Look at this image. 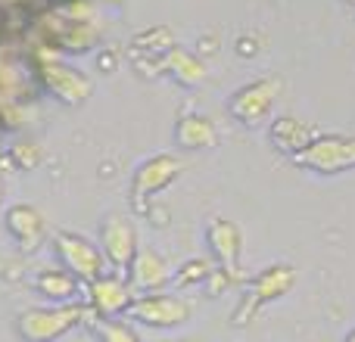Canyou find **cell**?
Segmentation results:
<instances>
[{"instance_id":"cell-1","label":"cell","mask_w":355,"mask_h":342,"mask_svg":"<svg viewBox=\"0 0 355 342\" xmlns=\"http://www.w3.org/2000/svg\"><path fill=\"white\" fill-rule=\"evenodd\" d=\"M290 159H293V165L315 171V174H343V171L355 168V137H346V134L312 137Z\"/></svg>"},{"instance_id":"cell-2","label":"cell","mask_w":355,"mask_h":342,"mask_svg":"<svg viewBox=\"0 0 355 342\" xmlns=\"http://www.w3.org/2000/svg\"><path fill=\"white\" fill-rule=\"evenodd\" d=\"M296 287V268L293 264H271V268L259 271V277H252L246 287L243 299H240L237 312L231 314L234 324H246L256 312H262L265 305L277 302L281 296H287Z\"/></svg>"},{"instance_id":"cell-3","label":"cell","mask_w":355,"mask_h":342,"mask_svg":"<svg viewBox=\"0 0 355 342\" xmlns=\"http://www.w3.org/2000/svg\"><path fill=\"white\" fill-rule=\"evenodd\" d=\"M281 81L277 78H259V81H250V84L237 87L227 100V112L237 118L240 125L246 128H256V125L268 122L271 109L277 103V93H281Z\"/></svg>"},{"instance_id":"cell-4","label":"cell","mask_w":355,"mask_h":342,"mask_svg":"<svg viewBox=\"0 0 355 342\" xmlns=\"http://www.w3.org/2000/svg\"><path fill=\"white\" fill-rule=\"evenodd\" d=\"M128 314L135 321H141V324H147V327H162V330H168V327L187 324L190 314H193V305H190L187 299H178V296L150 293L137 302L131 299Z\"/></svg>"},{"instance_id":"cell-5","label":"cell","mask_w":355,"mask_h":342,"mask_svg":"<svg viewBox=\"0 0 355 342\" xmlns=\"http://www.w3.org/2000/svg\"><path fill=\"white\" fill-rule=\"evenodd\" d=\"M181 168H184L181 159H178V156H168V153L147 159L135 174V202L144 208V202H147L150 196L159 193V190H166L168 183L181 174Z\"/></svg>"},{"instance_id":"cell-6","label":"cell","mask_w":355,"mask_h":342,"mask_svg":"<svg viewBox=\"0 0 355 342\" xmlns=\"http://www.w3.org/2000/svg\"><path fill=\"white\" fill-rule=\"evenodd\" d=\"M206 243H209V249H212L218 268L231 271V274L240 280V249H243L240 227L231 224V221H225V218H215L206 231Z\"/></svg>"},{"instance_id":"cell-7","label":"cell","mask_w":355,"mask_h":342,"mask_svg":"<svg viewBox=\"0 0 355 342\" xmlns=\"http://www.w3.org/2000/svg\"><path fill=\"white\" fill-rule=\"evenodd\" d=\"M128 268H131V283H135L137 289H144V293H156V289H162L172 280V271H168L166 258L150 249L135 252Z\"/></svg>"},{"instance_id":"cell-8","label":"cell","mask_w":355,"mask_h":342,"mask_svg":"<svg viewBox=\"0 0 355 342\" xmlns=\"http://www.w3.org/2000/svg\"><path fill=\"white\" fill-rule=\"evenodd\" d=\"M103 249L116 268H128L135 252H137L135 227H131L125 218H110L103 224Z\"/></svg>"},{"instance_id":"cell-9","label":"cell","mask_w":355,"mask_h":342,"mask_svg":"<svg viewBox=\"0 0 355 342\" xmlns=\"http://www.w3.org/2000/svg\"><path fill=\"white\" fill-rule=\"evenodd\" d=\"M60 249H62V255H66L69 268H72L75 274L87 277V280H97V277L103 274V258H100V252L94 249L87 240L62 233V237H60Z\"/></svg>"},{"instance_id":"cell-10","label":"cell","mask_w":355,"mask_h":342,"mask_svg":"<svg viewBox=\"0 0 355 342\" xmlns=\"http://www.w3.org/2000/svg\"><path fill=\"white\" fill-rule=\"evenodd\" d=\"M312 137H315V131L309 128L306 122L293 118V116L275 118V122H271V128H268V141L275 143V150H281V153H287V156L300 153V150L306 147Z\"/></svg>"},{"instance_id":"cell-11","label":"cell","mask_w":355,"mask_h":342,"mask_svg":"<svg viewBox=\"0 0 355 342\" xmlns=\"http://www.w3.org/2000/svg\"><path fill=\"white\" fill-rule=\"evenodd\" d=\"M94 305H97L100 314H122L128 312L131 305V289L125 287L119 277H103L100 274L97 280H94Z\"/></svg>"},{"instance_id":"cell-12","label":"cell","mask_w":355,"mask_h":342,"mask_svg":"<svg viewBox=\"0 0 355 342\" xmlns=\"http://www.w3.org/2000/svg\"><path fill=\"white\" fill-rule=\"evenodd\" d=\"M162 66H166L168 72L175 75V81H181L184 87H196L206 81V62L184 47H168V56Z\"/></svg>"},{"instance_id":"cell-13","label":"cell","mask_w":355,"mask_h":342,"mask_svg":"<svg viewBox=\"0 0 355 342\" xmlns=\"http://www.w3.org/2000/svg\"><path fill=\"white\" fill-rule=\"evenodd\" d=\"M175 137H178V143L187 150H209V147H215V141H218V131H215V125L209 122V118L187 116L178 122Z\"/></svg>"},{"instance_id":"cell-14","label":"cell","mask_w":355,"mask_h":342,"mask_svg":"<svg viewBox=\"0 0 355 342\" xmlns=\"http://www.w3.org/2000/svg\"><path fill=\"white\" fill-rule=\"evenodd\" d=\"M212 274V264H209V258H190V262H184L181 268H178L175 274V283L178 287H200V283H206V277Z\"/></svg>"},{"instance_id":"cell-15","label":"cell","mask_w":355,"mask_h":342,"mask_svg":"<svg viewBox=\"0 0 355 342\" xmlns=\"http://www.w3.org/2000/svg\"><path fill=\"white\" fill-rule=\"evenodd\" d=\"M41 289L50 299H66V296H72L75 280L69 274H47V277H41Z\"/></svg>"},{"instance_id":"cell-16","label":"cell","mask_w":355,"mask_h":342,"mask_svg":"<svg viewBox=\"0 0 355 342\" xmlns=\"http://www.w3.org/2000/svg\"><path fill=\"white\" fill-rule=\"evenodd\" d=\"M103 336H106V339H135V333L125 330V327H106Z\"/></svg>"},{"instance_id":"cell-17","label":"cell","mask_w":355,"mask_h":342,"mask_svg":"<svg viewBox=\"0 0 355 342\" xmlns=\"http://www.w3.org/2000/svg\"><path fill=\"white\" fill-rule=\"evenodd\" d=\"M237 50H240V56H256V53H259V47H252L250 37H240V41H237Z\"/></svg>"},{"instance_id":"cell-18","label":"cell","mask_w":355,"mask_h":342,"mask_svg":"<svg viewBox=\"0 0 355 342\" xmlns=\"http://www.w3.org/2000/svg\"><path fill=\"white\" fill-rule=\"evenodd\" d=\"M346 339H349V342H355V330H349V333H346Z\"/></svg>"},{"instance_id":"cell-19","label":"cell","mask_w":355,"mask_h":342,"mask_svg":"<svg viewBox=\"0 0 355 342\" xmlns=\"http://www.w3.org/2000/svg\"><path fill=\"white\" fill-rule=\"evenodd\" d=\"M346 3H352V6H355V0H346Z\"/></svg>"}]
</instances>
